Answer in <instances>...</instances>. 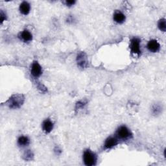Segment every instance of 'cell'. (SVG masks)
<instances>
[{
	"instance_id": "cell-1",
	"label": "cell",
	"mask_w": 166,
	"mask_h": 166,
	"mask_svg": "<svg viewBox=\"0 0 166 166\" xmlns=\"http://www.w3.org/2000/svg\"><path fill=\"white\" fill-rule=\"evenodd\" d=\"M24 101L25 98L22 94H15L11 97L6 104L10 108L17 109L23 105Z\"/></svg>"
},
{
	"instance_id": "cell-2",
	"label": "cell",
	"mask_w": 166,
	"mask_h": 166,
	"mask_svg": "<svg viewBox=\"0 0 166 166\" xmlns=\"http://www.w3.org/2000/svg\"><path fill=\"white\" fill-rule=\"evenodd\" d=\"M83 161L87 166H93L96 164L97 156L90 150H86L83 154Z\"/></svg>"
},
{
	"instance_id": "cell-3",
	"label": "cell",
	"mask_w": 166,
	"mask_h": 166,
	"mask_svg": "<svg viewBox=\"0 0 166 166\" xmlns=\"http://www.w3.org/2000/svg\"><path fill=\"white\" fill-rule=\"evenodd\" d=\"M131 136H132V134L126 126H121L117 130L116 137L117 139L125 140L129 139Z\"/></svg>"
},
{
	"instance_id": "cell-4",
	"label": "cell",
	"mask_w": 166,
	"mask_h": 166,
	"mask_svg": "<svg viewBox=\"0 0 166 166\" xmlns=\"http://www.w3.org/2000/svg\"><path fill=\"white\" fill-rule=\"evenodd\" d=\"M130 48L131 53L134 55H139L141 54V50H140V40L138 38H133L130 40Z\"/></svg>"
},
{
	"instance_id": "cell-5",
	"label": "cell",
	"mask_w": 166,
	"mask_h": 166,
	"mask_svg": "<svg viewBox=\"0 0 166 166\" xmlns=\"http://www.w3.org/2000/svg\"><path fill=\"white\" fill-rule=\"evenodd\" d=\"M77 63L78 66L81 68H86L88 66V61L87 59V55L85 52H81L77 55Z\"/></svg>"
},
{
	"instance_id": "cell-6",
	"label": "cell",
	"mask_w": 166,
	"mask_h": 166,
	"mask_svg": "<svg viewBox=\"0 0 166 166\" xmlns=\"http://www.w3.org/2000/svg\"><path fill=\"white\" fill-rule=\"evenodd\" d=\"M31 73L34 78L39 77L42 73V69L37 61H34L32 64Z\"/></svg>"
},
{
	"instance_id": "cell-7",
	"label": "cell",
	"mask_w": 166,
	"mask_h": 166,
	"mask_svg": "<svg viewBox=\"0 0 166 166\" xmlns=\"http://www.w3.org/2000/svg\"><path fill=\"white\" fill-rule=\"evenodd\" d=\"M147 48L151 53H156L160 49V45L156 40H151L147 43Z\"/></svg>"
},
{
	"instance_id": "cell-8",
	"label": "cell",
	"mask_w": 166,
	"mask_h": 166,
	"mask_svg": "<svg viewBox=\"0 0 166 166\" xmlns=\"http://www.w3.org/2000/svg\"><path fill=\"white\" fill-rule=\"evenodd\" d=\"M117 143H118V139H117V138L116 136H110L106 140L104 145H105V148L106 149H110L116 146Z\"/></svg>"
},
{
	"instance_id": "cell-9",
	"label": "cell",
	"mask_w": 166,
	"mask_h": 166,
	"mask_svg": "<svg viewBox=\"0 0 166 166\" xmlns=\"http://www.w3.org/2000/svg\"><path fill=\"white\" fill-rule=\"evenodd\" d=\"M53 123L50 119H46L42 123V129L46 134L50 133L53 129Z\"/></svg>"
},
{
	"instance_id": "cell-10",
	"label": "cell",
	"mask_w": 166,
	"mask_h": 166,
	"mask_svg": "<svg viewBox=\"0 0 166 166\" xmlns=\"http://www.w3.org/2000/svg\"><path fill=\"white\" fill-rule=\"evenodd\" d=\"M30 10H31V6L28 2H24L20 4V11L22 15H27L30 12Z\"/></svg>"
},
{
	"instance_id": "cell-11",
	"label": "cell",
	"mask_w": 166,
	"mask_h": 166,
	"mask_svg": "<svg viewBox=\"0 0 166 166\" xmlns=\"http://www.w3.org/2000/svg\"><path fill=\"white\" fill-rule=\"evenodd\" d=\"M114 22L117 24H123L125 21L126 17L123 13L120 11H116L114 15Z\"/></svg>"
},
{
	"instance_id": "cell-12",
	"label": "cell",
	"mask_w": 166,
	"mask_h": 166,
	"mask_svg": "<svg viewBox=\"0 0 166 166\" xmlns=\"http://www.w3.org/2000/svg\"><path fill=\"white\" fill-rule=\"evenodd\" d=\"M20 38L25 42H29L33 39L32 34L27 30H24L20 34Z\"/></svg>"
},
{
	"instance_id": "cell-13",
	"label": "cell",
	"mask_w": 166,
	"mask_h": 166,
	"mask_svg": "<svg viewBox=\"0 0 166 166\" xmlns=\"http://www.w3.org/2000/svg\"><path fill=\"white\" fill-rule=\"evenodd\" d=\"M29 143H30V140L28 137L25 136H22L18 138V144L20 147H24L28 146Z\"/></svg>"
},
{
	"instance_id": "cell-14",
	"label": "cell",
	"mask_w": 166,
	"mask_h": 166,
	"mask_svg": "<svg viewBox=\"0 0 166 166\" xmlns=\"http://www.w3.org/2000/svg\"><path fill=\"white\" fill-rule=\"evenodd\" d=\"M162 107L158 105V104H155V105L152 107V113L153 114V115L156 116L160 114L162 112Z\"/></svg>"
},
{
	"instance_id": "cell-15",
	"label": "cell",
	"mask_w": 166,
	"mask_h": 166,
	"mask_svg": "<svg viewBox=\"0 0 166 166\" xmlns=\"http://www.w3.org/2000/svg\"><path fill=\"white\" fill-rule=\"evenodd\" d=\"M33 157H34V155L31 150L26 151L23 155L24 159L25 160H27V161H30V160H33Z\"/></svg>"
},
{
	"instance_id": "cell-16",
	"label": "cell",
	"mask_w": 166,
	"mask_h": 166,
	"mask_svg": "<svg viewBox=\"0 0 166 166\" xmlns=\"http://www.w3.org/2000/svg\"><path fill=\"white\" fill-rule=\"evenodd\" d=\"M158 27L159 29H160L162 32H165L166 31V23H165V20L164 18H162L161 20H159V22L158 23Z\"/></svg>"
},
{
	"instance_id": "cell-17",
	"label": "cell",
	"mask_w": 166,
	"mask_h": 166,
	"mask_svg": "<svg viewBox=\"0 0 166 166\" xmlns=\"http://www.w3.org/2000/svg\"><path fill=\"white\" fill-rule=\"evenodd\" d=\"M85 105H86V103L83 102V101L77 102L75 105V110H79V109L83 108L85 107Z\"/></svg>"
},
{
	"instance_id": "cell-18",
	"label": "cell",
	"mask_w": 166,
	"mask_h": 166,
	"mask_svg": "<svg viewBox=\"0 0 166 166\" xmlns=\"http://www.w3.org/2000/svg\"><path fill=\"white\" fill-rule=\"evenodd\" d=\"M0 18H1V24H3L4 21H5L7 17H6V15L2 11H1V14H0Z\"/></svg>"
},
{
	"instance_id": "cell-19",
	"label": "cell",
	"mask_w": 166,
	"mask_h": 166,
	"mask_svg": "<svg viewBox=\"0 0 166 166\" xmlns=\"http://www.w3.org/2000/svg\"><path fill=\"white\" fill-rule=\"evenodd\" d=\"M38 88L40 90L41 92H46L47 91L46 88L44 85H41V84H38Z\"/></svg>"
},
{
	"instance_id": "cell-20",
	"label": "cell",
	"mask_w": 166,
	"mask_h": 166,
	"mask_svg": "<svg viewBox=\"0 0 166 166\" xmlns=\"http://www.w3.org/2000/svg\"><path fill=\"white\" fill-rule=\"evenodd\" d=\"M65 3H66V5L68 7H71L75 3V1H66Z\"/></svg>"
},
{
	"instance_id": "cell-21",
	"label": "cell",
	"mask_w": 166,
	"mask_h": 166,
	"mask_svg": "<svg viewBox=\"0 0 166 166\" xmlns=\"http://www.w3.org/2000/svg\"><path fill=\"white\" fill-rule=\"evenodd\" d=\"M73 20V18L72 17V16H69L67 19V22L68 23H70V22H72V21Z\"/></svg>"
},
{
	"instance_id": "cell-22",
	"label": "cell",
	"mask_w": 166,
	"mask_h": 166,
	"mask_svg": "<svg viewBox=\"0 0 166 166\" xmlns=\"http://www.w3.org/2000/svg\"><path fill=\"white\" fill-rule=\"evenodd\" d=\"M55 153H56L57 155H59V153H58L59 152L60 153H61V152H62V151H61V150H60V149H59V147H56V148L55 149Z\"/></svg>"
}]
</instances>
